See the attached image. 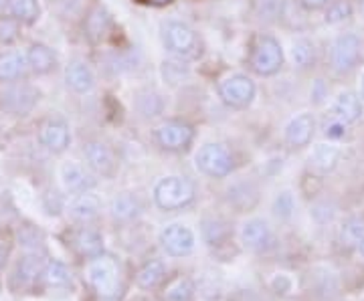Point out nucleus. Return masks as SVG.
Returning <instances> with one entry per match:
<instances>
[{"label":"nucleus","instance_id":"24","mask_svg":"<svg viewBox=\"0 0 364 301\" xmlns=\"http://www.w3.org/2000/svg\"><path fill=\"white\" fill-rule=\"evenodd\" d=\"M73 245L79 255L87 259H97L104 255V236L93 229H85V226L79 229L73 235Z\"/></svg>","mask_w":364,"mask_h":301},{"label":"nucleus","instance_id":"35","mask_svg":"<svg viewBox=\"0 0 364 301\" xmlns=\"http://www.w3.org/2000/svg\"><path fill=\"white\" fill-rule=\"evenodd\" d=\"M253 11L263 23H275L286 13V0H253Z\"/></svg>","mask_w":364,"mask_h":301},{"label":"nucleus","instance_id":"8","mask_svg":"<svg viewBox=\"0 0 364 301\" xmlns=\"http://www.w3.org/2000/svg\"><path fill=\"white\" fill-rule=\"evenodd\" d=\"M154 140L166 152H184L195 140V128L182 119H166L154 130Z\"/></svg>","mask_w":364,"mask_h":301},{"label":"nucleus","instance_id":"20","mask_svg":"<svg viewBox=\"0 0 364 301\" xmlns=\"http://www.w3.org/2000/svg\"><path fill=\"white\" fill-rule=\"evenodd\" d=\"M67 212L75 223H91L102 212V200L95 195H91V190L90 192H81V195H75L71 198Z\"/></svg>","mask_w":364,"mask_h":301},{"label":"nucleus","instance_id":"39","mask_svg":"<svg viewBox=\"0 0 364 301\" xmlns=\"http://www.w3.org/2000/svg\"><path fill=\"white\" fill-rule=\"evenodd\" d=\"M294 210H296V200H294V195L289 190H284L273 198V214L277 219H282V221L291 219Z\"/></svg>","mask_w":364,"mask_h":301},{"label":"nucleus","instance_id":"3","mask_svg":"<svg viewBox=\"0 0 364 301\" xmlns=\"http://www.w3.org/2000/svg\"><path fill=\"white\" fill-rule=\"evenodd\" d=\"M286 55L282 43L272 35H257L249 49L247 65L259 77H273L282 71Z\"/></svg>","mask_w":364,"mask_h":301},{"label":"nucleus","instance_id":"26","mask_svg":"<svg viewBox=\"0 0 364 301\" xmlns=\"http://www.w3.org/2000/svg\"><path fill=\"white\" fill-rule=\"evenodd\" d=\"M200 233L208 247L217 249L229 241V224L221 217H205L200 223Z\"/></svg>","mask_w":364,"mask_h":301},{"label":"nucleus","instance_id":"42","mask_svg":"<svg viewBox=\"0 0 364 301\" xmlns=\"http://www.w3.org/2000/svg\"><path fill=\"white\" fill-rule=\"evenodd\" d=\"M310 99H312V104L316 105H322L326 99H328V85H326L324 79H316V81H312Z\"/></svg>","mask_w":364,"mask_h":301},{"label":"nucleus","instance_id":"31","mask_svg":"<svg viewBox=\"0 0 364 301\" xmlns=\"http://www.w3.org/2000/svg\"><path fill=\"white\" fill-rule=\"evenodd\" d=\"M160 75H162V81L168 85V87H178L182 85L186 79L191 77V67L186 61H181V59H172L170 57L168 61H164L160 65Z\"/></svg>","mask_w":364,"mask_h":301},{"label":"nucleus","instance_id":"33","mask_svg":"<svg viewBox=\"0 0 364 301\" xmlns=\"http://www.w3.org/2000/svg\"><path fill=\"white\" fill-rule=\"evenodd\" d=\"M43 279L47 285L51 288H63V285H69L71 279H73V273L71 269L67 267L65 263L61 261H47L45 263V269H43Z\"/></svg>","mask_w":364,"mask_h":301},{"label":"nucleus","instance_id":"11","mask_svg":"<svg viewBox=\"0 0 364 301\" xmlns=\"http://www.w3.org/2000/svg\"><path fill=\"white\" fill-rule=\"evenodd\" d=\"M87 279H90L91 288L95 289L97 295H102V297H114L119 288L116 263L112 259H105V257H97L90 263Z\"/></svg>","mask_w":364,"mask_h":301},{"label":"nucleus","instance_id":"29","mask_svg":"<svg viewBox=\"0 0 364 301\" xmlns=\"http://www.w3.org/2000/svg\"><path fill=\"white\" fill-rule=\"evenodd\" d=\"M43 269H45V259L37 255V253H26L25 257L21 259V261L16 263V271H14V275L16 279L21 281V283H33L37 277L43 275Z\"/></svg>","mask_w":364,"mask_h":301},{"label":"nucleus","instance_id":"45","mask_svg":"<svg viewBox=\"0 0 364 301\" xmlns=\"http://www.w3.org/2000/svg\"><path fill=\"white\" fill-rule=\"evenodd\" d=\"M148 4H152V6H166V4H172L174 0H146Z\"/></svg>","mask_w":364,"mask_h":301},{"label":"nucleus","instance_id":"27","mask_svg":"<svg viewBox=\"0 0 364 301\" xmlns=\"http://www.w3.org/2000/svg\"><path fill=\"white\" fill-rule=\"evenodd\" d=\"M109 210H112L114 219H117V221H132V219L140 217V212H142V202H140V198L136 197V195L122 192V195H117V197L112 200Z\"/></svg>","mask_w":364,"mask_h":301},{"label":"nucleus","instance_id":"38","mask_svg":"<svg viewBox=\"0 0 364 301\" xmlns=\"http://www.w3.org/2000/svg\"><path fill=\"white\" fill-rule=\"evenodd\" d=\"M23 23L16 21L11 14H0V43L2 45H13L21 39Z\"/></svg>","mask_w":364,"mask_h":301},{"label":"nucleus","instance_id":"34","mask_svg":"<svg viewBox=\"0 0 364 301\" xmlns=\"http://www.w3.org/2000/svg\"><path fill=\"white\" fill-rule=\"evenodd\" d=\"M354 14L352 0H332L324 9V23L330 26L342 25L344 21H350Z\"/></svg>","mask_w":364,"mask_h":301},{"label":"nucleus","instance_id":"28","mask_svg":"<svg viewBox=\"0 0 364 301\" xmlns=\"http://www.w3.org/2000/svg\"><path fill=\"white\" fill-rule=\"evenodd\" d=\"M6 11L23 25H35L41 18L39 0H6Z\"/></svg>","mask_w":364,"mask_h":301},{"label":"nucleus","instance_id":"19","mask_svg":"<svg viewBox=\"0 0 364 301\" xmlns=\"http://www.w3.org/2000/svg\"><path fill=\"white\" fill-rule=\"evenodd\" d=\"M289 61L298 71H312L318 63V45L310 37H296L289 47Z\"/></svg>","mask_w":364,"mask_h":301},{"label":"nucleus","instance_id":"16","mask_svg":"<svg viewBox=\"0 0 364 301\" xmlns=\"http://www.w3.org/2000/svg\"><path fill=\"white\" fill-rule=\"evenodd\" d=\"M330 114L340 121H344L346 126H352V124L363 119L364 102L356 92L344 89V92H338L334 95V99L330 104Z\"/></svg>","mask_w":364,"mask_h":301},{"label":"nucleus","instance_id":"21","mask_svg":"<svg viewBox=\"0 0 364 301\" xmlns=\"http://www.w3.org/2000/svg\"><path fill=\"white\" fill-rule=\"evenodd\" d=\"M25 55L28 61V69L35 75H47L57 67V53L45 43H31Z\"/></svg>","mask_w":364,"mask_h":301},{"label":"nucleus","instance_id":"6","mask_svg":"<svg viewBox=\"0 0 364 301\" xmlns=\"http://www.w3.org/2000/svg\"><path fill=\"white\" fill-rule=\"evenodd\" d=\"M219 99L231 109H247L255 102L257 85L245 73H229L217 85Z\"/></svg>","mask_w":364,"mask_h":301},{"label":"nucleus","instance_id":"46","mask_svg":"<svg viewBox=\"0 0 364 301\" xmlns=\"http://www.w3.org/2000/svg\"><path fill=\"white\" fill-rule=\"evenodd\" d=\"M358 95H360V99L364 102V69H363V75H360V87H358Z\"/></svg>","mask_w":364,"mask_h":301},{"label":"nucleus","instance_id":"30","mask_svg":"<svg viewBox=\"0 0 364 301\" xmlns=\"http://www.w3.org/2000/svg\"><path fill=\"white\" fill-rule=\"evenodd\" d=\"M164 277H166V265L160 259H154L140 267V271L136 273V283L142 289H154L164 281Z\"/></svg>","mask_w":364,"mask_h":301},{"label":"nucleus","instance_id":"44","mask_svg":"<svg viewBox=\"0 0 364 301\" xmlns=\"http://www.w3.org/2000/svg\"><path fill=\"white\" fill-rule=\"evenodd\" d=\"M9 245L6 243H0V269H2V265H4V261L9 259Z\"/></svg>","mask_w":364,"mask_h":301},{"label":"nucleus","instance_id":"18","mask_svg":"<svg viewBox=\"0 0 364 301\" xmlns=\"http://www.w3.org/2000/svg\"><path fill=\"white\" fill-rule=\"evenodd\" d=\"M31 73L28 61L23 51H4L0 53V83H16L23 81Z\"/></svg>","mask_w":364,"mask_h":301},{"label":"nucleus","instance_id":"5","mask_svg":"<svg viewBox=\"0 0 364 301\" xmlns=\"http://www.w3.org/2000/svg\"><path fill=\"white\" fill-rule=\"evenodd\" d=\"M39 97V89L26 81L6 83L0 89V111L14 118H25L37 107Z\"/></svg>","mask_w":364,"mask_h":301},{"label":"nucleus","instance_id":"49","mask_svg":"<svg viewBox=\"0 0 364 301\" xmlns=\"http://www.w3.org/2000/svg\"><path fill=\"white\" fill-rule=\"evenodd\" d=\"M0 9H6V0H0Z\"/></svg>","mask_w":364,"mask_h":301},{"label":"nucleus","instance_id":"36","mask_svg":"<svg viewBox=\"0 0 364 301\" xmlns=\"http://www.w3.org/2000/svg\"><path fill=\"white\" fill-rule=\"evenodd\" d=\"M229 200L237 209H251L257 202V188L251 182H239L229 188Z\"/></svg>","mask_w":364,"mask_h":301},{"label":"nucleus","instance_id":"12","mask_svg":"<svg viewBox=\"0 0 364 301\" xmlns=\"http://www.w3.org/2000/svg\"><path fill=\"white\" fill-rule=\"evenodd\" d=\"M241 243L243 247L253 253H265L275 247V235H273L272 226L265 219H249L241 226Z\"/></svg>","mask_w":364,"mask_h":301},{"label":"nucleus","instance_id":"17","mask_svg":"<svg viewBox=\"0 0 364 301\" xmlns=\"http://www.w3.org/2000/svg\"><path fill=\"white\" fill-rule=\"evenodd\" d=\"M65 85L77 95H87L95 89V73L85 59H69L65 65Z\"/></svg>","mask_w":364,"mask_h":301},{"label":"nucleus","instance_id":"2","mask_svg":"<svg viewBox=\"0 0 364 301\" xmlns=\"http://www.w3.org/2000/svg\"><path fill=\"white\" fill-rule=\"evenodd\" d=\"M363 39L356 33L346 31V33L336 35L328 49V63H330L332 73L338 77H346L354 73L363 61Z\"/></svg>","mask_w":364,"mask_h":301},{"label":"nucleus","instance_id":"41","mask_svg":"<svg viewBox=\"0 0 364 301\" xmlns=\"http://www.w3.org/2000/svg\"><path fill=\"white\" fill-rule=\"evenodd\" d=\"M346 133H348V126H346L344 121H340V119H336L334 116L326 121V126H324L326 138H330V140H342Z\"/></svg>","mask_w":364,"mask_h":301},{"label":"nucleus","instance_id":"14","mask_svg":"<svg viewBox=\"0 0 364 301\" xmlns=\"http://www.w3.org/2000/svg\"><path fill=\"white\" fill-rule=\"evenodd\" d=\"M316 128H318V121H316V116L312 111H299L298 116H294L286 124L284 140L289 148L301 150V148L312 144Z\"/></svg>","mask_w":364,"mask_h":301},{"label":"nucleus","instance_id":"22","mask_svg":"<svg viewBox=\"0 0 364 301\" xmlns=\"http://www.w3.org/2000/svg\"><path fill=\"white\" fill-rule=\"evenodd\" d=\"M112 31V14L102 4H95L83 21V33L91 43H102Z\"/></svg>","mask_w":364,"mask_h":301},{"label":"nucleus","instance_id":"40","mask_svg":"<svg viewBox=\"0 0 364 301\" xmlns=\"http://www.w3.org/2000/svg\"><path fill=\"white\" fill-rule=\"evenodd\" d=\"M310 212H312V217L316 223H320V224L332 223V221H334V217H336V204H334L332 200H318Z\"/></svg>","mask_w":364,"mask_h":301},{"label":"nucleus","instance_id":"48","mask_svg":"<svg viewBox=\"0 0 364 301\" xmlns=\"http://www.w3.org/2000/svg\"><path fill=\"white\" fill-rule=\"evenodd\" d=\"M358 249H360V255H363V257H364V241H363V243H360V245H358Z\"/></svg>","mask_w":364,"mask_h":301},{"label":"nucleus","instance_id":"15","mask_svg":"<svg viewBox=\"0 0 364 301\" xmlns=\"http://www.w3.org/2000/svg\"><path fill=\"white\" fill-rule=\"evenodd\" d=\"M83 156H85V162H87V166L93 174L104 176V178H112L116 174V154L102 140H90L83 146Z\"/></svg>","mask_w":364,"mask_h":301},{"label":"nucleus","instance_id":"25","mask_svg":"<svg viewBox=\"0 0 364 301\" xmlns=\"http://www.w3.org/2000/svg\"><path fill=\"white\" fill-rule=\"evenodd\" d=\"M340 160H342V150L334 144H316L310 154L312 166L322 174H330L336 170Z\"/></svg>","mask_w":364,"mask_h":301},{"label":"nucleus","instance_id":"37","mask_svg":"<svg viewBox=\"0 0 364 301\" xmlns=\"http://www.w3.org/2000/svg\"><path fill=\"white\" fill-rule=\"evenodd\" d=\"M195 281L188 279V277H181L176 279L164 293V300L166 301H193L195 297Z\"/></svg>","mask_w":364,"mask_h":301},{"label":"nucleus","instance_id":"43","mask_svg":"<svg viewBox=\"0 0 364 301\" xmlns=\"http://www.w3.org/2000/svg\"><path fill=\"white\" fill-rule=\"evenodd\" d=\"M332 0H299V6L306 9V11H320L326 9Z\"/></svg>","mask_w":364,"mask_h":301},{"label":"nucleus","instance_id":"1","mask_svg":"<svg viewBox=\"0 0 364 301\" xmlns=\"http://www.w3.org/2000/svg\"><path fill=\"white\" fill-rule=\"evenodd\" d=\"M160 40L164 51L168 53L172 59L181 61H195L200 57V39L196 31L188 23L178 18H168L160 25Z\"/></svg>","mask_w":364,"mask_h":301},{"label":"nucleus","instance_id":"32","mask_svg":"<svg viewBox=\"0 0 364 301\" xmlns=\"http://www.w3.org/2000/svg\"><path fill=\"white\" fill-rule=\"evenodd\" d=\"M364 241V219L363 217H350L340 226V243L346 249H354Z\"/></svg>","mask_w":364,"mask_h":301},{"label":"nucleus","instance_id":"47","mask_svg":"<svg viewBox=\"0 0 364 301\" xmlns=\"http://www.w3.org/2000/svg\"><path fill=\"white\" fill-rule=\"evenodd\" d=\"M356 6H358V13L364 18V0H356Z\"/></svg>","mask_w":364,"mask_h":301},{"label":"nucleus","instance_id":"9","mask_svg":"<svg viewBox=\"0 0 364 301\" xmlns=\"http://www.w3.org/2000/svg\"><path fill=\"white\" fill-rule=\"evenodd\" d=\"M39 142L51 154H63L71 144V128L61 116H47L39 124Z\"/></svg>","mask_w":364,"mask_h":301},{"label":"nucleus","instance_id":"23","mask_svg":"<svg viewBox=\"0 0 364 301\" xmlns=\"http://www.w3.org/2000/svg\"><path fill=\"white\" fill-rule=\"evenodd\" d=\"M134 107L136 111L142 116L144 119H154L160 118L166 109V99L162 97V93H158L156 89H142L136 93L134 99Z\"/></svg>","mask_w":364,"mask_h":301},{"label":"nucleus","instance_id":"13","mask_svg":"<svg viewBox=\"0 0 364 301\" xmlns=\"http://www.w3.org/2000/svg\"><path fill=\"white\" fill-rule=\"evenodd\" d=\"M59 180L65 192L81 195V192H90L95 186V174L90 170V166L85 168L75 160H67L59 166Z\"/></svg>","mask_w":364,"mask_h":301},{"label":"nucleus","instance_id":"4","mask_svg":"<svg viewBox=\"0 0 364 301\" xmlns=\"http://www.w3.org/2000/svg\"><path fill=\"white\" fill-rule=\"evenodd\" d=\"M196 197V186L186 176H164L154 186V202L160 210H181Z\"/></svg>","mask_w":364,"mask_h":301},{"label":"nucleus","instance_id":"7","mask_svg":"<svg viewBox=\"0 0 364 301\" xmlns=\"http://www.w3.org/2000/svg\"><path fill=\"white\" fill-rule=\"evenodd\" d=\"M195 164L198 172H203L208 178H225L235 170V156L227 146L208 142L198 148Z\"/></svg>","mask_w":364,"mask_h":301},{"label":"nucleus","instance_id":"10","mask_svg":"<svg viewBox=\"0 0 364 301\" xmlns=\"http://www.w3.org/2000/svg\"><path fill=\"white\" fill-rule=\"evenodd\" d=\"M160 245L170 257H186L196 247V236L191 226L172 223L160 231Z\"/></svg>","mask_w":364,"mask_h":301}]
</instances>
